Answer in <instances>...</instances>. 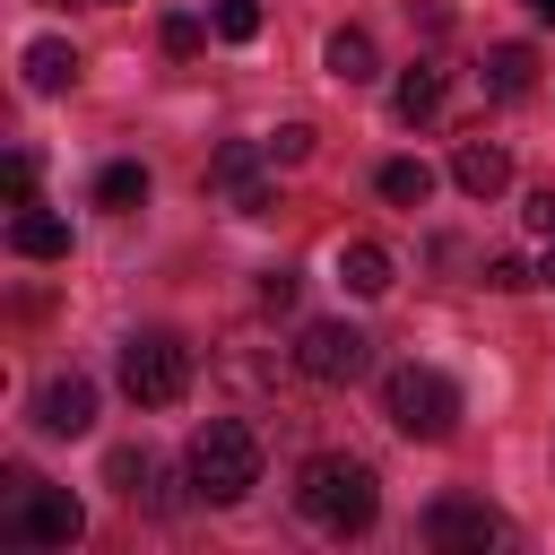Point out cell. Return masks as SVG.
<instances>
[{
    "label": "cell",
    "mask_w": 555,
    "mask_h": 555,
    "mask_svg": "<svg viewBox=\"0 0 555 555\" xmlns=\"http://www.w3.org/2000/svg\"><path fill=\"white\" fill-rule=\"evenodd\" d=\"M295 512H304L312 529H330V538H356V529H373V512H382V477H373L364 460H347V451H321V460H304V477H295Z\"/></svg>",
    "instance_id": "6da1fadb"
},
{
    "label": "cell",
    "mask_w": 555,
    "mask_h": 555,
    "mask_svg": "<svg viewBox=\"0 0 555 555\" xmlns=\"http://www.w3.org/2000/svg\"><path fill=\"white\" fill-rule=\"evenodd\" d=\"M182 477H191L199 503H243L260 486V434L243 416H208L191 434V451H182Z\"/></svg>",
    "instance_id": "7a4b0ae2"
},
{
    "label": "cell",
    "mask_w": 555,
    "mask_h": 555,
    "mask_svg": "<svg viewBox=\"0 0 555 555\" xmlns=\"http://www.w3.org/2000/svg\"><path fill=\"white\" fill-rule=\"evenodd\" d=\"M78 529H87L78 494L43 486L35 468H9L0 477V546H78Z\"/></svg>",
    "instance_id": "3957f363"
},
{
    "label": "cell",
    "mask_w": 555,
    "mask_h": 555,
    "mask_svg": "<svg viewBox=\"0 0 555 555\" xmlns=\"http://www.w3.org/2000/svg\"><path fill=\"white\" fill-rule=\"evenodd\" d=\"M382 408H390V425H399L408 442H451V425H460V382L434 373V364H399V373L382 382Z\"/></svg>",
    "instance_id": "277c9868"
},
{
    "label": "cell",
    "mask_w": 555,
    "mask_h": 555,
    "mask_svg": "<svg viewBox=\"0 0 555 555\" xmlns=\"http://www.w3.org/2000/svg\"><path fill=\"white\" fill-rule=\"evenodd\" d=\"M121 390H130L139 408H173V399L191 390V347H182L173 330H139V338L121 347Z\"/></svg>",
    "instance_id": "5b68a950"
},
{
    "label": "cell",
    "mask_w": 555,
    "mask_h": 555,
    "mask_svg": "<svg viewBox=\"0 0 555 555\" xmlns=\"http://www.w3.org/2000/svg\"><path fill=\"white\" fill-rule=\"evenodd\" d=\"M425 546H442V555H486V546H512V520H503L494 503H477V494H434V503H425Z\"/></svg>",
    "instance_id": "8992f818"
},
{
    "label": "cell",
    "mask_w": 555,
    "mask_h": 555,
    "mask_svg": "<svg viewBox=\"0 0 555 555\" xmlns=\"http://www.w3.org/2000/svg\"><path fill=\"white\" fill-rule=\"evenodd\" d=\"M269 139H225L217 147V165H208V191L234 208V217H269L278 208V191H269Z\"/></svg>",
    "instance_id": "52a82bcc"
},
{
    "label": "cell",
    "mask_w": 555,
    "mask_h": 555,
    "mask_svg": "<svg viewBox=\"0 0 555 555\" xmlns=\"http://www.w3.org/2000/svg\"><path fill=\"white\" fill-rule=\"evenodd\" d=\"M364 356H373V338L356 321H304V338H295V373L304 382H356Z\"/></svg>",
    "instance_id": "ba28073f"
},
{
    "label": "cell",
    "mask_w": 555,
    "mask_h": 555,
    "mask_svg": "<svg viewBox=\"0 0 555 555\" xmlns=\"http://www.w3.org/2000/svg\"><path fill=\"white\" fill-rule=\"evenodd\" d=\"M35 425H43V434H87V425H95V382H87V373H52V382L35 390Z\"/></svg>",
    "instance_id": "9c48e42d"
},
{
    "label": "cell",
    "mask_w": 555,
    "mask_h": 555,
    "mask_svg": "<svg viewBox=\"0 0 555 555\" xmlns=\"http://www.w3.org/2000/svg\"><path fill=\"white\" fill-rule=\"evenodd\" d=\"M113 486L130 494V503H147V512H173L182 494H173V468L156 460V451H113Z\"/></svg>",
    "instance_id": "30bf717a"
},
{
    "label": "cell",
    "mask_w": 555,
    "mask_h": 555,
    "mask_svg": "<svg viewBox=\"0 0 555 555\" xmlns=\"http://www.w3.org/2000/svg\"><path fill=\"white\" fill-rule=\"evenodd\" d=\"M9 251H17V260H69V225H61L52 208H17V217H9Z\"/></svg>",
    "instance_id": "8fae6325"
},
{
    "label": "cell",
    "mask_w": 555,
    "mask_h": 555,
    "mask_svg": "<svg viewBox=\"0 0 555 555\" xmlns=\"http://www.w3.org/2000/svg\"><path fill=\"white\" fill-rule=\"evenodd\" d=\"M451 173H460V191H468V199H494V191L512 182V156H503V147H486V139H460Z\"/></svg>",
    "instance_id": "7c38bea8"
},
{
    "label": "cell",
    "mask_w": 555,
    "mask_h": 555,
    "mask_svg": "<svg viewBox=\"0 0 555 555\" xmlns=\"http://www.w3.org/2000/svg\"><path fill=\"white\" fill-rule=\"evenodd\" d=\"M321 61H330V78H338V87H373V78H382V61H373V35H364V26H338Z\"/></svg>",
    "instance_id": "4fadbf2b"
},
{
    "label": "cell",
    "mask_w": 555,
    "mask_h": 555,
    "mask_svg": "<svg viewBox=\"0 0 555 555\" xmlns=\"http://www.w3.org/2000/svg\"><path fill=\"white\" fill-rule=\"evenodd\" d=\"M390 113H399L408 130H416V121H434V113H442V69H434V61H408V78L390 87Z\"/></svg>",
    "instance_id": "5bb4252c"
},
{
    "label": "cell",
    "mask_w": 555,
    "mask_h": 555,
    "mask_svg": "<svg viewBox=\"0 0 555 555\" xmlns=\"http://www.w3.org/2000/svg\"><path fill=\"white\" fill-rule=\"evenodd\" d=\"M69 78H78V52H69L61 35H35V43H26V87H35V95H61Z\"/></svg>",
    "instance_id": "9a60e30c"
},
{
    "label": "cell",
    "mask_w": 555,
    "mask_h": 555,
    "mask_svg": "<svg viewBox=\"0 0 555 555\" xmlns=\"http://www.w3.org/2000/svg\"><path fill=\"white\" fill-rule=\"evenodd\" d=\"M538 87V52L529 43H494L486 52V95H529Z\"/></svg>",
    "instance_id": "2e32d148"
},
{
    "label": "cell",
    "mask_w": 555,
    "mask_h": 555,
    "mask_svg": "<svg viewBox=\"0 0 555 555\" xmlns=\"http://www.w3.org/2000/svg\"><path fill=\"white\" fill-rule=\"evenodd\" d=\"M382 199H390V208H425V199H434V165H425V156H390V165H382Z\"/></svg>",
    "instance_id": "e0dca14e"
},
{
    "label": "cell",
    "mask_w": 555,
    "mask_h": 555,
    "mask_svg": "<svg viewBox=\"0 0 555 555\" xmlns=\"http://www.w3.org/2000/svg\"><path fill=\"white\" fill-rule=\"evenodd\" d=\"M338 278H347V295H390V251L382 243H347L338 251Z\"/></svg>",
    "instance_id": "ac0fdd59"
},
{
    "label": "cell",
    "mask_w": 555,
    "mask_h": 555,
    "mask_svg": "<svg viewBox=\"0 0 555 555\" xmlns=\"http://www.w3.org/2000/svg\"><path fill=\"white\" fill-rule=\"evenodd\" d=\"M139 199H147V165H130V156H121V165H104V173H95V208H139Z\"/></svg>",
    "instance_id": "d6986e66"
},
{
    "label": "cell",
    "mask_w": 555,
    "mask_h": 555,
    "mask_svg": "<svg viewBox=\"0 0 555 555\" xmlns=\"http://www.w3.org/2000/svg\"><path fill=\"white\" fill-rule=\"evenodd\" d=\"M208 26H217L225 43H251V35H260V0H217V9H208Z\"/></svg>",
    "instance_id": "ffe728a7"
},
{
    "label": "cell",
    "mask_w": 555,
    "mask_h": 555,
    "mask_svg": "<svg viewBox=\"0 0 555 555\" xmlns=\"http://www.w3.org/2000/svg\"><path fill=\"white\" fill-rule=\"evenodd\" d=\"M269 156H278V165H304V156H312V130H304V121H286V130L269 139Z\"/></svg>",
    "instance_id": "44dd1931"
},
{
    "label": "cell",
    "mask_w": 555,
    "mask_h": 555,
    "mask_svg": "<svg viewBox=\"0 0 555 555\" xmlns=\"http://www.w3.org/2000/svg\"><path fill=\"white\" fill-rule=\"evenodd\" d=\"M486 286H503V295H520V286H538V269H529V260H486Z\"/></svg>",
    "instance_id": "7402d4cb"
},
{
    "label": "cell",
    "mask_w": 555,
    "mask_h": 555,
    "mask_svg": "<svg viewBox=\"0 0 555 555\" xmlns=\"http://www.w3.org/2000/svg\"><path fill=\"white\" fill-rule=\"evenodd\" d=\"M199 35H208L199 17H165V52H173V61H182V52H199Z\"/></svg>",
    "instance_id": "603a6c76"
},
{
    "label": "cell",
    "mask_w": 555,
    "mask_h": 555,
    "mask_svg": "<svg viewBox=\"0 0 555 555\" xmlns=\"http://www.w3.org/2000/svg\"><path fill=\"white\" fill-rule=\"evenodd\" d=\"M0 182H9V199L26 208V199H35V156H9V173H0Z\"/></svg>",
    "instance_id": "cb8c5ba5"
},
{
    "label": "cell",
    "mask_w": 555,
    "mask_h": 555,
    "mask_svg": "<svg viewBox=\"0 0 555 555\" xmlns=\"http://www.w3.org/2000/svg\"><path fill=\"white\" fill-rule=\"evenodd\" d=\"M529 234H555V191H538V199H529Z\"/></svg>",
    "instance_id": "d4e9b609"
},
{
    "label": "cell",
    "mask_w": 555,
    "mask_h": 555,
    "mask_svg": "<svg viewBox=\"0 0 555 555\" xmlns=\"http://www.w3.org/2000/svg\"><path fill=\"white\" fill-rule=\"evenodd\" d=\"M538 286H555V234H538Z\"/></svg>",
    "instance_id": "484cf974"
},
{
    "label": "cell",
    "mask_w": 555,
    "mask_h": 555,
    "mask_svg": "<svg viewBox=\"0 0 555 555\" xmlns=\"http://www.w3.org/2000/svg\"><path fill=\"white\" fill-rule=\"evenodd\" d=\"M520 9H529V17H538V26H555V0H520Z\"/></svg>",
    "instance_id": "4316f807"
}]
</instances>
